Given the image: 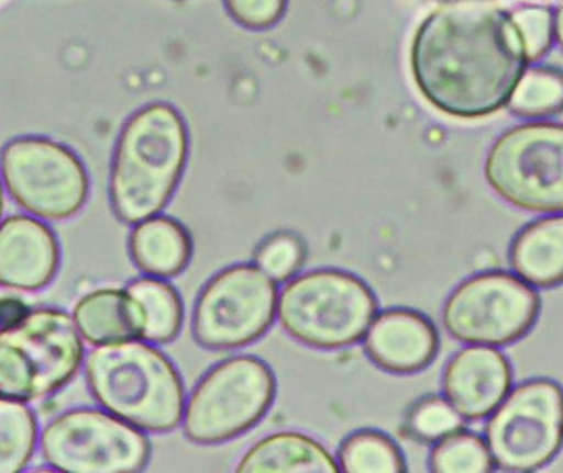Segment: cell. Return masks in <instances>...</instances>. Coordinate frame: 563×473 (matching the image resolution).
<instances>
[{"label": "cell", "mask_w": 563, "mask_h": 473, "mask_svg": "<svg viewBox=\"0 0 563 473\" xmlns=\"http://www.w3.org/2000/svg\"><path fill=\"white\" fill-rule=\"evenodd\" d=\"M73 319L91 346L141 339V313L125 290L102 288L86 294L76 304Z\"/></svg>", "instance_id": "16"}, {"label": "cell", "mask_w": 563, "mask_h": 473, "mask_svg": "<svg viewBox=\"0 0 563 473\" xmlns=\"http://www.w3.org/2000/svg\"><path fill=\"white\" fill-rule=\"evenodd\" d=\"M236 472L336 473V459L317 439L303 432L284 431L254 444Z\"/></svg>", "instance_id": "18"}, {"label": "cell", "mask_w": 563, "mask_h": 473, "mask_svg": "<svg viewBox=\"0 0 563 473\" xmlns=\"http://www.w3.org/2000/svg\"><path fill=\"white\" fill-rule=\"evenodd\" d=\"M541 297L515 274L485 271L463 281L443 307V324L453 339L472 346H509L531 333Z\"/></svg>", "instance_id": "10"}, {"label": "cell", "mask_w": 563, "mask_h": 473, "mask_svg": "<svg viewBox=\"0 0 563 473\" xmlns=\"http://www.w3.org/2000/svg\"><path fill=\"white\" fill-rule=\"evenodd\" d=\"M29 313V306H26L20 297H0V330L15 326V324H19Z\"/></svg>", "instance_id": "29"}, {"label": "cell", "mask_w": 563, "mask_h": 473, "mask_svg": "<svg viewBox=\"0 0 563 473\" xmlns=\"http://www.w3.org/2000/svg\"><path fill=\"white\" fill-rule=\"evenodd\" d=\"M0 174L12 200L43 221L76 216L89 196V177L75 151L45 137H19L0 154Z\"/></svg>", "instance_id": "8"}, {"label": "cell", "mask_w": 563, "mask_h": 473, "mask_svg": "<svg viewBox=\"0 0 563 473\" xmlns=\"http://www.w3.org/2000/svg\"><path fill=\"white\" fill-rule=\"evenodd\" d=\"M307 247L300 237L279 233L267 237L256 251V263L276 283L291 280L303 267Z\"/></svg>", "instance_id": "25"}, {"label": "cell", "mask_w": 563, "mask_h": 473, "mask_svg": "<svg viewBox=\"0 0 563 473\" xmlns=\"http://www.w3.org/2000/svg\"><path fill=\"white\" fill-rule=\"evenodd\" d=\"M511 386V363L505 353L488 346L460 350L443 372L446 399L470 421L492 416Z\"/></svg>", "instance_id": "13"}, {"label": "cell", "mask_w": 563, "mask_h": 473, "mask_svg": "<svg viewBox=\"0 0 563 473\" xmlns=\"http://www.w3.org/2000/svg\"><path fill=\"white\" fill-rule=\"evenodd\" d=\"M485 177L518 210L563 213V125L532 122L509 128L493 144Z\"/></svg>", "instance_id": "7"}, {"label": "cell", "mask_w": 563, "mask_h": 473, "mask_svg": "<svg viewBox=\"0 0 563 473\" xmlns=\"http://www.w3.org/2000/svg\"><path fill=\"white\" fill-rule=\"evenodd\" d=\"M445 2H453V0H445Z\"/></svg>", "instance_id": "32"}, {"label": "cell", "mask_w": 563, "mask_h": 473, "mask_svg": "<svg viewBox=\"0 0 563 473\" xmlns=\"http://www.w3.org/2000/svg\"><path fill=\"white\" fill-rule=\"evenodd\" d=\"M288 0H224L234 22L250 30L276 26L287 10Z\"/></svg>", "instance_id": "28"}, {"label": "cell", "mask_w": 563, "mask_h": 473, "mask_svg": "<svg viewBox=\"0 0 563 473\" xmlns=\"http://www.w3.org/2000/svg\"><path fill=\"white\" fill-rule=\"evenodd\" d=\"M85 360L82 337L65 311L40 307L0 330V396L38 402L68 385Z\"/></svg>", "instance_id": "5"}, {"label": "cell", "mask_w": 563, "mask_h": 473, "mask_svg": "<svg viewBox=\"0 0 563 473\" xmlns=\"http://www.w3.org/2000/svg\"><path fill=\"white\" fill-rule=\"evenodd\" d=\"M496 468L534 472L551 464L563 448V388L554 380L519 385L496 408L486 428Z\"/></svg>", "instance_id": "11"}, {"label": "cell", "mask_w": 563, "mask_h": 473, "mask_svg": "<svg viewBox=\"0 0 563 473\" xmlns=\"http://www.w3.org/2000/svg\"><path fill=\"white\" fill-rule=\"evenodd\" d=\"M409 428L422 441L439 442L463 428V416L450 405L449 399L430 396L413 406Z\"/></svg>", "instance_id": "26"}, {"label": "cell", "mask_w": 563, "mask_h": 473, "mask_svg": "<svg viewBox=\"0 0 563 473\" xmlns=\"http://www.w3.org/2000/svg\"><path fill=\"white\" fill-rule=\"evenodd\" d=\"M279 290L256 264L220 271L201 291L194 311V336L213 350L241 349L260 340L277 316Z\"/></svg>", "instance_id": "12"}, {"label": "cell", "mask_w": 563, "mask_h": 473, "mask_svg": "<svg viewBox=\"0 0 563 473\" xmlns=\"http://www.w3.org/2000/svg\"><path fill=\"white\" fill-rule=\"evenodd\" d=\"M2 213H3V188H2V181H0V219H2Z\"/></svg>", "instance_id": "31"}, {"label": "cell", "mask_w": 563, "mask_h": 473, "mask_svg": "<svg viewBox=\"0 0 563 473\" xmlns=\"http://www.w3.org/2000/svg\"><path fill=\"white\" fill-rule=\"evenodd\" d=\"M38 442V423L25 402L0 396V473L22 472Z\"/></svg>", "instance_id": "21"}, {"label": "cell", "mask_w": 563, "mask_h": 473, "mask_svg": "<svg viewBox=\"0 0 563 473\" xmlns=\"http://www.w3.org/2000/svg\"><path fill=\"white\" fill-rule=\"evenodd\" d=\"M511 111L521 117L539 119L563 111V75L558 69L532 68L522 75L512 92Z\"/></svg>", "instance_id": "23"}, {"label": "cell", "mask_w": 563, "mask_h": 473, "mask_svg": "<svg viewBox=\"0 0 563 473\" xmlns=\"http://www.w3.org/2000/svg\"><path fill=\"white\" fill-rule=\"evenodd\" d=\"M528 61L512 13L486 0H453L433 10L410 48L420 94L456 119L488 117L505 108Z\"/></svg>", "instance_id": "1"}, {"label": "cell", "mask_w": 563, "mask_h": 473, "mask_svg": "<svg viewBox=\"0 0 563 473\" xmlns=\"http://www.w3.org/2000/svg\"><path fill=\"white\" fill-rule=\"evenodd\" d=\"M555 35H558L559 43L563 48V3L559 9L558 16H555Z\"/></svg>", "instance_id": "30"}, {"label": "cell", "mask_w": 563, "mask_h": 473, "mask_svg": "<svg viewBox=\"0 0 563 473\" xmlns=\"http://www.w3.org/2000/svg\"><path fill=\"white\" fill-rule=\"evenodd\" d=\"M46 464L69 473L141 472L152 446L142 429L109 412L78 408L53 419L40 436Z\"/></svg>", "instance_id": "9"}, {"label": "cell", "mask_w": 563, "mask_h": 473, "mask_svg": "<svg viewBox=\"0 0 563 473\" xmlns=\"http://www.w3.org/2000/svg\"><path fill=\"white\" fill-rule=\"evenodd\" d=\"M377 313L373 290L356 274L334 268L294 278L279 294L277 316L288 336L313 349L354 346Z\"/></svg>", "instance_id": "4"}, {"label": "cell", "mask_w": 563, "mask_h": 473, "mask_svg": "<svg viewBox=\"0 0 563 473\" xmlns=\"http://www.w3.org/2000/svg\"><path fill=\"white\" fill-rule=\"evenodd\" d=\"M336 461L340 471L350 473H396L407 469L399 446L374 429H364L344 439Z\"/></svg>", "instance_id": "22"}, {"label": "cell", "mask_w": 563, "mask_h": 473, "mask_svg": "<svg viewBox=\"0 0 563 473\" xmlns=\"http://www.w3.org/2000/svg\"><path fill=\"white\" fill-rule=\"evenodd\" d=\"M132 260L148 277L174 278L190 263L194 241L190 233L174 217L154 216L132 230Z\"/></svg>", "instance_id": "17"}, {"label": "cell", "mask_w": 563, "mask_h": 473, "mask_svg": "<svg viewBox=\"0 0 563 473\" xmlns=\"http://www.w3.org/2000/svg\"><path fill=\"white\" fill-rule=\"evenodd\" d=\"M96 402L145 432L174 431L184 421L187 393L177 367L141 339L106 344L85 360Z\"/></svg>", "instance_id": "3"}, {"label": "cell", "mask_w": 563, "mask_h": 473, "mask_svg": "<svg viewBox=\"0 0 563 473\" xmlns=\"http://www.w3.org/2000/svg\"><path fill=\"white\" fill-rule=\"evenodd\" d=\"M190 135L180 112L154 102L131 115L115 145L109 196L115 216L129 226L157 216L180 184Z\"/></svg>", "instance_id": "2"}, {"label": "cell", "mask_w": 563, "mask_h": 473, "mask_svg": "<svg viewBox=\"0 0 563 473\" xmlns=\"http://www.w3.org/2000/svg\"><path fill=\"white\" fill-rule=\"evenodd\" d=\"M55 233L38 217H7L0 224V286L40 291L55 280L59 268Z\"/></svg>", "instance_id": "15"}, {"label": "cell", "mask_w": 563, "mask_h": 473, "mask_svg": "<svg viewBox=\"0 0 563 473\" xmlns=\"http://www.w3.org/2000/svg\"><path fill=\"white\" fill-rule=\"evenodd\" d=\"M276 393V375L264 360L251 356L224 360L191 393L185 406V435L203 446L233 441L263 421Z\"/></svg>", "instance_id": "6"}, {"label": "cell", "mask_w": 563, "mask_h": 473, "mask_svg": "<svg viewBox=\"0 0 563 473\" xmlns=\"http://www.w3.org/2000/svg\"><path fill=\"white\" fill-rule=\"evenodd\" d=\"M495 468L485 439L473 432L446 436L430 454V469L437 473H483Z\"/></svg>", "instance_id": "24"}, {"label": "cell", "mask_w": 563, "mask_h": 473, "mask_svg": "<svg viewBox=\"0 0 563 473\" xmlns=\"http://www.w3.org/2000/svg\"><path fill=\"white\" fill-rule=\"evenodd\" d=\"M141 313V340L170 344L184 326L185 307L178 291L162 278H139L125 288Z\"/></svg>", "instance_id": "20"}, {"label": "cell", "mask_w": 563, "mask_h": 473, "mask_svg": "<svg viewBox=\"0 0 563 473\" xmlns=\"http://www.w3.org/2000/svg\"><path fill=\"white\" fill-rule=\"evenodd\" d=\"M511 264L531 286L562 284L563 216L544 217L526 226L512 240Z\"/></svg>", "instance_id": "19"}, {"label": "cell", "mask_w": 563, "mask_h": 473, "mask_svg": "<svg viewBox=\"0 0 563 473\" xmlns=\"http://www.w3.org/2000/svg\"><path fill=\"white\" fill-rule=\"evenodd\" d=\"M364 350L379 369L396 375L422 372L439 356L435 324L419 311L394 307L374 317Z\"/></svg>", "instance_id": "14"}, {"label": "cell", "mask_w": 563, "mask_h": 473, "mask_svg": "<svg viewBox=\"0 0 563 473\" xmlns=\"http://www.w3.org/2000/svg\"><path fill=\"white\" fill-rule=\"evenodd\" d=\"M519 35L525 43L526 55L528 59L542 58L552 46L555 33V19L551 10L545 7H526L512 13Z\"/></svg>", "instance_id": "27"}]
</instances>
